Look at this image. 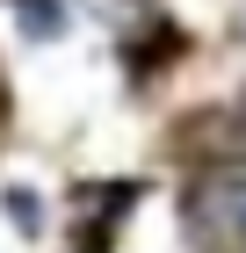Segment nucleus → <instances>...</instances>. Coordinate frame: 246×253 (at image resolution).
<instances>
[{
    "instance_id": "1",
    "label": "nucleus",
    "mask_w": 246,
    "mask_h": 253,
    "mask_svg": "<svg viewBox=\"0 0 246 253\" xmlns=\"http://www.w3.org/2000/svg\"><path fill=\"white\" fill-rule=\"evenodd\" d=\"M181 217L203 253H246V167H210L189 188Z\"/></svg>"
},
{
    "instance_id": "2",
    "label": "nucleus",
    "mask_w": 246,
    "mask_h": 253,
    "mask_svg": "<svg viewBox=\"0 0 246 253\" xmlns=\"http://www.w3.org/2000/svg\"><path fill=\"white\" fill-rule=\"evenodd\" d=\"M22 22H29V37H58V7L51 0H22Z\"/></svg>"
}]
</instances>
